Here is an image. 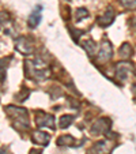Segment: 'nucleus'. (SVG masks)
I'll use <instances>...</instances> for the list:
<instances>
[{"label": "nucleus", "instance_id": "nucleus-1", "mask_svg": "<svg viewBox=\"0 0 136 154\" xmlns=\"http://www.w3.org/2000/svg\"><path fill=\"white\" fill-rule=\"evenodd\" d=\"M6 112L8 113V116L14 120V125H20L22 130L29 128V116H27L26 109L23 108H18L14 105H8L6 106Z\"/></svg>", "mask_w": 136, "mask_h": 154}, {"label": "nucleus", "instance_id": "nucleus-2", "mask_svg": "<svg viewBox=\"0 0 136 154\" xmlns=\"http://www.w3.org/2000/svg\"><path fill=\"white\" fill-rule=\"evenodd\" d=\"M15 47L17 51L20 52L22 55H32L34 51V45H33V40L29 37H18L15 41Z\"/></svg>", "mask_w": 136, "mask_h": 154}, {"label": "nucleus", "instance_id": "nucleus-3", "mask_svg": "<svg viewBox=\"0 0 136 154\" xmlns=\"http://www.w3.org/2000/svg\"><path fill=\"white\" fill-rule=\"evenodd\" d=\"M131 72H132V64L128 63V61H121V63H119L116 66V78L121 83L127 82Z\"/></svg>", "mask_w": 136, "mask_h": 154}, {"label": "nucleus", "instance_id": "nucleus-4", "mask_svg": "<svg viewBox=\"0 0 136 154\" xmlns=\"http://www.w3.org/2000/svg\"><path fill=\"white\" fill-rule=\"evenodd\" d=\"M113 55V48H112V44L109 42L107 40L102 41L101 47H99L98 51V55H97V59H98L99 63H105V61L110 60Z\"/></svg>", "mask_w": 136, "mask_h": 154}, {"label": "nucleus", "instance_id": "nucleus-5", "mask_svg": "<svg viewBox=\"0 0 136 154\" xmlns=\"http://www.w3.org/2000/svg\"><path fill=\"white\" fill-rule=\"evenodd\" d=\"M110 119H106V117H102V119L97 120L95 123L91 127V134L97 135V134H106L110 128Z\"/></svg>", "mask_w": 136, "mask_h": 154}, {"label": "nucleus", "instance_id": "nucleus-6", "mask_svg": "<svg viewBox=\"0 0 136 154\" xmlns=\"http://www.w3.org/2000/svg\"><path fill=\"white\" fill-rule=\"evenodd\" d=\"M35 122L40 127H48V128H55V116L49 113H44V112H38L35 116Z\"/></svg>", "mask_w": 136, "mask_h": 154}, {"label": "nucleus", "instance_id": "nucleus-7", "mask_svg": "<svg viewBox=\"0 0 136 154\" xmlns=\"http://www.w3.org/2000/svg\"><path fill=\"white\" fill-rule=\"evenodd\" d=\"M114 18H116V12H114V10H113L112 7H107V8L105 10L104 14H102L101 17L97 18V22H98L102 27H106V26H109V25H112V22L114 20Z\"/></svg>", "mask_w": 136, "mask_h": 154}, {"label": "nucleus", "instance_id": "nucleus-8", "mask_svg": "<svg viewBox=\"0 0 136 154\" xmlns=\"http://www.w3.org/2000/svg\"><path fill=\"white\" fill-rule=\"evenodd\" d=\"M119 55L122 60H128V59H131V56L133 55V49H132V47H131V44H128V42L122 44L121 47H120V49H119Z\"/></svg>", "mask_w": 136, "mask_h": 154}, {"label": "nucleus", "instance_id": "nucleus-9", "mask_svg": "<svg viewBox=\"0 0 136 154\" xmlns=\"http://www.w3.org/2000/svg\"><path fill=\"white\" fill-rule=\"evenodd\" d=\"M41 22V7H38L37 10H34V11L30 14L29 17V26L33 27V29H35V27L38 26V23Z\"/></svg>", "mask_w": 136, "mask_h": 154}, {"label": "nucleus", "instance_id": "nucleus-10", "mask_svg": "<svg viewBox=\"0 0 136 154\" xmlns=\"http://www.w3.org/2000/svg\"><path fill=\"white\" fill-rule=\"evenodd\" d=\"M33 140L38 145H48L49 142V135L47 132H41V131H35L34 134H33Z\"/></svg>", "mask_w": 136, "mask_h": 154}, {"label": "nucleus", "instance_id": "nucleus-11", "mask_svg": "<svg viewBox=\"0 0 136 154\" xmlns=\"http://www.w3.org/2000/svg\"><path fill=\"white\" fill-rule=\"evenodd\" d=\"M10 61H11V57H3V59H0V82H4V79H6Z\"/></svg>", "mask_w": 136, "mask_h": 154}, {"label": "nucleus", "instance_id": "nucleus-12", "mask_svg": "<svg viewBox=\"0 0 136 154\" xmlns=\"http://www.w3.org/2000/svg\"><path fill=\"white\" fill-rule=\"evenodd\" d=\"M109 140H101V142L95 143L94 150L97 151V154H109L110 147H109Z\"/></svg>", "mask_w": 136, "mask_h": 154}, {"label": "nucleus", "instance_id": "nucleus-13", "mask_svg": "<svg viewBox=\"0 0 136 154\" xmlns=\"http://www.w3.org/2000/svg\"><path fill=\"white\" fill-rule=\"evenodd\" d=\"M11 25V18H10V15L7 14V12L2 11L0 12V30H4L7 26H10Z\"/></svg>", "mask_w": 136, "mask_h": 154}, {"label": "nucleus", "instance_id": "nucleus-14", "mask_svg": "<svg viewBox=\"0 0 136 154\" xmlns=\"http://www.w3.org/2000/svg\"><path fill=\"white\" fill-rule=\"evenodd\" d=\"M83 47H84V49L87 51V53H89V55H91V56L95 55V52H97V45H95V42H94L93 40H86V41L83 42Z\"/></svg>", "mask_w": 136, "mask_h": 154}, {"label": "nucleus", "instance_id": "nucleus-15", "mask_svg": "<svg viewBox=\"0 0 136 154\" xmlns=\"http://www.w3.org/2000/svg\"><path fill=\"white\" fill-rule=\"evenodd\" d=\"M74 119H75V117H74L72 115H65V116H61V119H60V127L61 128H68L71 124H72Z\"/></svg>", "mask_w": 136, "mask_h": 154}, {"label": "nucleus", "instance_id": "nucleus-16", "mask_svg": "<svg viewBox=\"0 0 136 154\" xmlns=\"http://www.w3.org/2000/svg\"><path fill=\"white\" fill-rule=\"evenodd\" d=\"M71 143H75V139H74L71 135H63L57 139V145L63 146V145H71Z\"/></svg>", "mask_w": 136, "mask_h": 154}, {"label": "nucleus", "instance_id": "nucleus-17", "mask_svg": "<svg viewBox=\"0 0 136 154\" xmlns=\"http://www.w3.org/2000/svg\"><path fill=\"white\" fill-rule=\"evenodd\" d=\"M87 17H89V11H87L86 8H78L76 10V14H75L76 22H79V20H82L83 18H87Z\"/></svg>", "mask_w": 136, "mask_h": 154}, {"label": "nucleus", "instance_id": "nucleus-18", "mask_svg": "<svg viewBox=\"0 0 136 154\" xmlns=\"http://www.w3.org/2000/svg\"><path fill=\"white\" fill-rule=\"evenodd\" d=\"M121 4L128 10H135L136 8V0H120Z\"/></svg>", "mask_w": 136, "mask_h": 154}, {"label": "nucleus", "instance_id": "nucleus-19", "mask_svg": "<svg viewBox=\"0 0 136 154\" xmlns=\"http://www.w3.org/2000/svg\"><path fill=\"white\" fill-rule=\"evenodd\" d=\"M29 94H30V91L25 89V93H22V91H20L19 94H17V96H15V98H17L18 101H25V100L29 97Z\"/></svg>", "mask_w": 136, "mask_h": 154}, {"label": "nucleus", "instance_id": "nucleus-20", "mask_svg": "<svg viewBox=\"0 0 136 154\" xmlns=\"http://www.w3.org/2000/svg\"><path fill=\"white\" fill-rule=\"evenodd\" d=\"M30 154H41V151H38V150H32V151H30Z\"/></svg>", "mask_w": 136, "mask_h": 154}, {"label": "nucleus", "instance_id": "nucleus-21", "mask_svg": "<svg viewBox=\"0 0 136 154\" xmlns=\"http://www.w3.org/2000/svg\"><path fill=\"white\" fill-rule=\"evenodd\" d=\"M135 72H136V71H135Z\"/></svg>", "mask_w": 136, "mask_h": 154}]
</instances>
